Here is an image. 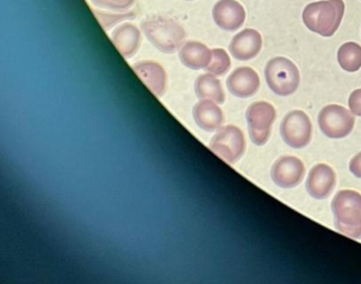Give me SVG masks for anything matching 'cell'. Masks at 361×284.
Listing matches in <instances>:
<instances>
[{
    "instance_id": "cell-1",
    "label": "cell",
    "mask_w": 361,
    "mask_h": 284,
    "mask_svg": "<svg viewBox=\"0 0 361 284\" xmlns=\"http://www.w3.org/2000/svg\"><path fill=\"white\" fill-rule=\"evenodd\" d=\"M343 13V0H322L306 6L302 20L309 30L322 37H331L341 26Z\"/></svg>"
},
{
    "instance_id": "cell-2",
    "label": "cell",
    "mask_w": 361,
    "mask_h": 284,
    "mask_svg": "<svg viewBox=\"0 0 361 284\" xmlns=\"http://www.w3.org/2000/svg\"><path fill=\"white\" fill-rule=\"evenodd\" d=\"M142 32L154 47L164 54H173L183 46L186 32L180 24L171 18L154 16L145 19Z\"/></svg>"
},
{
    "instance_id": "cell-3",
    "label": "cell",
    "mask_w": 361,
    "mask_h": 284,
    "mask_svg": "<svg viewBox=\"0 0 361 284\" xmlns=\"http://www.w3.org/2000/svg\"><path fill=\"white\" fill-rule=\"evenodd\" d=\"M335 227L339 233L361 239V195L357 191L341 190L331 202Z\"/></svg>"
},
{
    "instance_id": "cell-4",
    "label": "cell",
    "mask_w": 361,
    "mask_h": 284,
    "mask_svg": "<svg viewBox=\"0 0 361 284\" xmlns=\"http://www.w3.org/2000/svg\"><path fill=\"white\" fill-rule=\"evenodd\" d=\"M264 77L268 86L278 96L293 94L300 84V73L297 66L285 57H276L266 66Z\"/></svg>"
},
{
    "instance_id": "cell-5",
    "label": "cell",
    "mask_w": 361,
    "mask_h": 284,
    "mask_svg": "<svg viewBox=\"0 0 361 284\" xmlns=\"http://www.w3.org/2000/svg\"><path fill=\"white\" fill-rule=\"evenodd\" d=\"M250 139L256 146H264L269 140L272 125L276 121V110L269 102L257 101L249 106L246 112Z\"/></svg>"
},
{
    "instance_id": "cell-6",
    "label": "cell",
    "mask_w": 361,
    "mask_h": 284,
    "mask_svg": "<svg viewBox=\"0 0 361 284\" xmlns=\"http://www.w3.org/2000/svg\"><path fill=\"white\" fill-rule=\"evenodd\" d=\"M209 148L227 163H235L243 156L246 149L244 133L235 125H226L220 128L212 139Z\"/></svg>"
},
{
    "instance_id": "cell-7",
    "label": "cell",
    "mask_w": 361,
    "mask_h": 284,
    "mask_svg": "<svg viewBox=\"0 0 361 284\" xmlns=\"http://www.w3.org/2000/svg\"><path fill=\"white\" fill-rule=\"evenodd\" d=\"M318 123L322 132L331 139H341L348 136L355 127L353 112L339 104H329L322 108L318 116Z\"/></svg>"
},
{
    "instance_id": "cell-8",
    "label": "cell",
    "mask_w": 361,
    "mask_h": 284,
    "mask_svg": "<svg viewBox=\"0 0 361 284\" xmlns=\"http://www.w3.org/2000/svg\"><path fill=\"white\" fill-rule=\"evenodd\" d=\"M280 133L286 144L291 148H305L312 141V121L306 112L293 110L283 118L280 125Z\"/></svg>"
},
{
    "instance_id": "cell-9",
    "label": "cell",
    "mask_w": 361,
    "mask_h": 284,
    "mask_svg": "<svg viewBox=\"0 0 361 284\" xmlns=\"http://www.w3.org/2000/svg\"><path fill=\"white\" fill-rule=\"evenodd\" d=\"M306 173L305 164L296 156H281L271 169L272 181L280 188H295L302 181Z\"/></svg>"
},
{
    "instance_id": "cell-10",
    "label": "cell",
    "mask_w": 361,
    "mask_h": 284,
    "mask_svg": "<svg viewBox=\"0 0 361 284\" xmlns=\"http://www.w3.org/2000/svg\"><path fill=\"white\" fill-rule=\"evenodd\" d=\"M216 25L225 32L238 30L246 20V11L235 0H219L212 9Z\"/></svg>"
},
{
    "instance_id": "cell-11",
    "label": "cell",
    "mask_w": 361,
    "mask_h": 284,
    "mask_svg": "<svg viewBox=\"0 0 361 284\" xmlns=\"http://www.w3.org/2000/svg\"><path fill=\"white\" fill-rule=\"evenodd\" d=\"M336 185V173L328 164H316L307 179V191L314 199H326L333 192Z\"/></svg>"
},
{
    "instance_id": "cell-12",
    "label": "cell",
    "mask_w": 361,
    "mask_h": 284,
    "mask_svg": "<svg viewBox=\"0 0 361 284\" xmlns=\"http://www.w3.org/2000/svg\"><path fill=\"white\" fill-rule=\"evenodd\" d=\"M262 47V38L255 29L247 28L235 35L229 44L231 55L237 61H247L258 56Z\"/></svg>"
},
{
    "instance_id": "cell-13",
    "label": "cell",
    "mask_w": 361,
    "mask_h": 284,
    "mask_svg": "<svg viewBox=\"0 0 361 284\" xmlns=\"http://www.w3.org/2000/svg\"><path fill=\"white\" fill-rule=\"evenodd\" d=\"M227 87L233 96L238 98H249L259 90V76L250 67H240L233 71L231 76L228 77Z\"/></svg>"
},
{
    "instance_id": "cell-14",
    "label": "cell",
    "mask_w": 361,
    "mask_h": 284,
    "mask_svg": "<svg viewBox=\"0 0 361 284\" xmlns=\"http://www.w3.org/2000/svg\"><path fill=\"white\" fill-rule=\"evenodd\" d=\"M133 69L154 96L160 97L165 92L167 76L165 69L159 63L154 61H142L133 66Z\"/></svg>"
},
{
    "instance_id": "cell-15",
    "label": "cell",
    "mask_w": 361,
    "mask_h": 284,
    "mask_svg": "<svg viewBox=\"0 0 361 284\" xmlns=\"http://www.w3.org/2000/svg\"><path fill=\"white\" fill-rule=\"evenodd\" d=\"M142 35L140 30L135 25H121L111 35V42L116 49L123 58H131L136 55L137 50L140 46Z\"/></svg>"
},
{
    "instance_id": "cell-16",
    "label": "cell",
    "mask_w": 361,
    "mask_h": 284,
    "mask_svg": "<svg viewBox=\"0 0 361 284\" xmlns=\"http://www.w3.org/2000/svg\"><path fill=\"white\" fill-rule=\"evenodd\" d=\"M217 102L202 99L194 107V119L200 128L206 131H215L224 125L225 117Z\"/></svg>"
},
{
    "instance_id": "cell-17",
    "label": "cell",
    "mask_w": 361,
    "mask_h": 284,
    "mask_svg": "<svg viewBox=\"0 0 361 284\" xmlns=\"http://www.w3.org/2000/svg\"><path fill=\"white\" fill-rule=\"evenodd\" d=\"M212 50L199 42H187L179 52L181 63L192 70L207 68L212 61Z\"/></svg>"
},
{
    "instance_id": "cell-18",
    "label": "cell",
    "mask_w": 361,
    "mask_h": 284,
    "mask_svg": "<svg viewBox=\"0 0 361 284\" xmlns=\"http://www.w3.org/2000/svg\"><path fill=\"white\" fill-rule=\"evenodd\" d=\"M197 97L199 99H210L224 104L225 102V92L220 84L219 79L216 78L212 73H206L199 76L195 84Z\"/></svg>"
},
{
    "instance_id": "cell-19",
    "label": "cell",
    "mask_w": 361,
    "mask_h": 284,
    "mask_svg": "<svg viewBox=\"0 0 361 284\" xmlns=\"http://www.w3.org/2000/svg\"><path fill=\"white\" fill-rule=\"evenodd\" d=\"M337 58L343 70L356 73L361 68V46L356 42H345L338 50Z\"/></svg>"
},
{
    "instance_id": "cell-20",
    "label": "cell",
    "mask_w": 361,
    "mask_h": 284,
    "mask_svg": "<svg viewBox=\"0 0 361 284\" xmlns=\"http://www.w3.org/2000/svg\"><path fill=\"white\" fill-rule=\"evenodd\" d=\"M212 51V61L206 69L215 76H223L231 68V57L226 50L219 49V48Z\"/></svg>"
},
{
    "instance_id": "cell-21",
    "label": "cell",
    "mask_w": 361,
    "mask_h": 284,
    "mask_svg": "<svg viewBox=\"0 0 361 284\" xmlns=\"http://www.w3.org/2000/svg\"><path fill=\"white\" fill-rule=\"evenodd\" d=\"M94 16L97 17L99 24L105 30L111 28L114 25H117L121 21L126 20V19L135 18L136 15L135 13H102L99 11H94Z\"/></svg>"
},
{
    "instance_id": "cell-22",
    "label": "cell",
    "mask_w": 361,
    "mask_h": 284,
    "mask_svg": "<svg viewBox=\"0 0 361 284\" xmlns=\"http://www.w3.org/2000/svg\"><path fill=\"white\" fill-rule=\"evenodd\" d=\"M94 6L110 11H125L134 5L135 0H90Z\"/></svg>"
},
{
    "instance_id": "cell-23",
    "label": "cell",
    "mask_w": 361,
    "mask_h": 284,
    "mask_svg": "<svg viewBox=\"0 0 361 284\" xmlns=\"http://www.w3.org/2000/svg\"><path fill=\"white\" fill-rule=\"evenodd\" d=\"M349 108L353 115L361 117V88L351 92L349 97Z\"/></svg>"
},
{
    "instance_id": "cell-24",
    "label": "cell",
    "mask_w": 361,
    "mask_h": 284,
    "mask_svg": "<svg viewBox=\"0 0 361 284\" xmlns=\"http://www.w3.org/2000/svg\"><path fill=\"white\" fill-rule=\"evenodd\" d=\"M349 169L351 173L356 178H361V152L353 156L349 163Z\"/></svg>"
},
{
    "instance_id": "cell-25",
    "label": "cell",
    "mask_w": 361,
    "mask_h": 284,
    "mask_svg": "<svg viewBox=\"0 0 361 284\" xmlns=\"http://www.w3.org/2000/svg\"><path fill=\"white\" fill-rule=\"evenodd\" d=\"M187 1H192V0H187Z\"/></svg>"
}]
</instances>
